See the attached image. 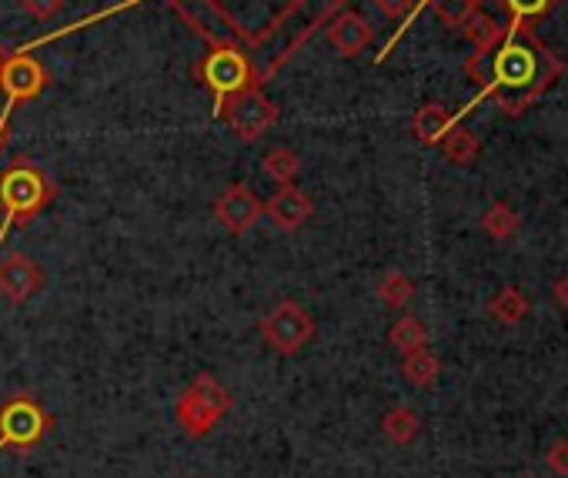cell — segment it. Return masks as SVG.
<instances>
[{
    "label": "cell",
    "mask_w": 568,
    "mask_h": 478,
    "mask_svg": "<svg viewBox=\"0 0 568 478\" xmlns=\"http://www.w3.org/2000/svg\"><path fill=\"white\" fill-rule=\"evenodd\" d=\"M545 465H548L555 475H568V438H558V441L548 448Z\"/></svg>",
    "instance_id": "27"
},
{
    "label": "cell",
    "mask_w": 568,
    "mask_h": 478,
    "mask_svg": "<svg viewBox=\"0 0 568 478\" xmlns=\"http://www.w3.org/2000/svg\"><path fill=\"white\" fill-rule=\"evenodd\" d=\"M551 295H555V302L568 312V275H561V278L551 285Z\"/></svg>",
    "instance_id": "28"
},
{
    "label": "cell",
    "mask_w": 568,
    "mask_h": 478,
    "mask_svg": "<svg viewBox=\"0 0 568 478\" xmlns=\"http://www.w3.org/2000/svg\"><path fill=\"white\" fill-rule=\"evenodd\" d=\"M525 478H535V475H525Z\"/></svg>",
    "instance_id": "30"
},
{
    "label": "cell",
    "mask_w": 568,
    "mask_h": 478,
    "mask_svg": "<svg viewBox=\"0 0 568 478\" xmlns=\"http://www.w3.org/2000/svg\"><path fill=\"white\" fill-rule=\"evenodd\" d=\"M511 24H535L538 18H545L548 11L558 8V0H501Z\"/></svg>",
    "instance_id": "24"
},
{
    "label": "cell",
    "mask_w": 568,
    "mask_h": 478,
    "mask_svg": "<svg viewBox=\"0 0 568 478\" xmlns=\"http://www.w3.org/2000/svg\"><path fill=\"white\" fill-rule=\"evenodd\" d=\"M48 81H51V78H48L44 64H41L38 58L24 54V51L0 61V94L8 98L11 108L41 98L44 88H48Z\"/></svg>",
    "instance_id": "8"
},
{
    "label": "cell",
    "mask_w": 568,
    "mask_h": 478,
    "mask_svg": "<svg viewBox=\"0 0 568 478\" xmlns=\"http://www.w3.org/2000/svg\"><path fill=\"white\" fill-rule=\"evenodd\" d=\"M41 288H44V268L31 255L11 252L8 258H0V295L11 305L31 302Z\"/></svg>",
    "instance_id": "9"
},
{
    "label": "cell",
    "mask_w": 568,
    "mask_h": 478,
    "mask_svg": "<svg viewBox=\"0 0 568 478\" xmlns=\"http://www.w3.org/2000/svg\"><path fill=\"white\" fill-rule=\"evenodd\" d=\"M214 217L227 234H244L264 217V204L257 194L244 184H231L217 201H214Z\"/></svg>",
    "instance_id": "10"
},
{
    "label": "cell",
    "mask_w": 568,
    "mask_h": 478,
    "mask_svg": "<svg viewBox=\"0 0 568 478\" xmlns=\"http://www.w3.org/2000/svg\"><path fill=\"white\" fill-rule=\"evenodd\" d=\"M438 368H442V365H438V355H435L428 345H422V348L402 355V375H405V382L415 385V388H432V385L438 382Z\"/></svg>",
    "instance_id": "16"
},
{
    "label": "cell",
    "mask_w": 568,
    "mask_h": 478,
    "mask_svg": "<svg viewBox=\"0 0 568 478\" xmlns=\"http://www.w3.org/2000/svg\"><path fill=\"white\" fill-rule=\"evenodd\" d=\"M438 148H442L445 161L455 164V167L475 164L478 154H481V141L475 138V131H468V128H462V124H455V128L438 141Z\"/></svg>",
    "instance_id": "15"
},
{
    "label": "cell",
    "mask_w": 568,
    "mask_h": 478,
    "mask_svg": "<svg viewBox=\"0 0 568 478\" xmlns=\"http://www.w3.org/2000/svg\"><path fill=\"white\" fill-rule=\"evenodd\" d=\"M234 408V398L231 391L207 372H201L178 398V425L184 428L187 438H207L211 428Z\"/></svg>",
    "instance_id": "3"
},
{
    "label": "cell",
    "mask_w": 568,
    "mask_h": 478,
    "mask_svg": "<svg viewBox=\"0 0 568 478\" xmlns=\"http://www.w3.org/2000/svg\"><path fill=\"white\" fill-rule=\"evenodd\" d=\"M481 231L491 237V242H508V237L518 231V214H515L505 201H495V204L481 214Z\"/></svg>",
    "instance_id": "21"
},
{
    "label": "cell",
    "mask_w": 568,
    "mask_h": 478,
    "mask_svg": "<svg viewBox=\"0 0 568 478\" xmlns=\"http://www.w3.org/2000/svg\"><path fill=\"white\" fill-rule=\"evenodd\" d=\"M197 78H201V84L211 91L214 111H221L224 101H231L234 94H241L244 88L254 84L251 61H247L237 48H217V51H211V54L197 64Z\"/></svg>",
    "instance_id": "5"
},
{
    "label": "cell",
    "mask_w": 568,
    "mask_h": 478,
    "mask_svg": "<svg viewBox=\"0 0 568 478\" xmlns=\"http://www.w3.org/2000/svg\"><path fill=\"white\" fill-rule=\"evenodd\" d=\"M261 171L277 184H295V177L302 174V157L292 148H271L261 157Z\"/></svg>",
    "instance_id": "19"
},
{
    "label": "cell",
    "mask_w": 568,
    "mask_h": 478,
    "mask_svg": "<svg viewBox=\"0 0 568 478\" xmlns=\"http://www.w3.org/2000/svg\"><path fill=\"white\" fill-rule=\"evenodd\" d=\"M375 38V28L358 14V11H345L328 24V44L342 54V58H358Z\"/></svg>",
    "instance_id": "12"
},
{
    "label": "cell",
    "mask_w": 568,
    "mask_h": 478,
    "mask_svg": "<svg viewBox=\"0 0 568 478\" xmlns=\"http://www.w3.org/2000/svg\"><path fill=\"white\" fill-rule=\"evenodd\" d=\"M428 4L445 28H462L471 18V11L481 8L478 0H428Z\"/></svg>",
    "instance_id": "23"
},
{
    "label": "cell",
    "mask_w": 568,
    "mask_h": 478,
    "mask_svg": "<svg viewBox=\"0 0 568 478\" xmlns=\"http://www.w3.org/2000/svg\"><path fill=\"white\" fill-rule=\"evenodd\" d=\"M58 197V187L48 181L41 167H34L28 157L11 161L0 171V211H4V224H0V237L8 227L31 224L51 201Z\"/></svg>",
    "instance_id": "2"
},
{
    "label": "cell",
    "mask_w": 568,
    "mask_h": 478,
    "mask_svg": "<svg viewBox=\"0 0 568 478\" xmlns=\"http://www.w3.org/2000/svg\"><path fill=\"white\" fill-rule=\"evenodd\" d=\"M425 4H428V0H418V11H422ZM478 4H488V0H478Z\"/></svg>",
    "instance_id": "29"
},
{
    "label": "cell",
    "mask_w": 568,
    "mask_h": 478,
    "mask_svg": "<svg viewBox=\"0 0 568 478\" xmlns=\"http://www.w3.org/2000/svg\"><path fill=\"white\" fill-rule=\"evenodd\" d=\"M378 298L388 305V308H405L412 298H415V282L402 272H388L382 282H378Z\"/></svg>",
    "instance_id": "22"
},
{
    "label": "cell",
    "mask_w": 568,
    "mask_h": 478,
    "mask_svg": "<svg viewBox=\"0 0 568 478\" xmlns=\"http://www.w3.org/2000/svg\"><path fill=\"white\" fill-rule=\"evenodd\" d=\"M565 71V61L548 51L531 24H508L501 44L488 54V78L478 98H488L501 114H525Z\"/></svg>",
    "instance_id": "1"
},
{
    "label": "cell",
    "mask_w": 568,
    "mask_h": 478,
    "mask_svg": "<svg viewBox=\"0 0 568 478\" xmlns=\"http://www.w3.org/2000/svg\"><path fill=\"white\" fill-rule=\"evenodd\" d=\"M61 8H64V0H21V11L38 21H51Z\"/></svg>",
    "instance_id": "26"
},
{
    "label": "cell",
    "mask_w": 568,
    "mask_h": 478,
    "mask_svg": "<svg viewBox=\"0 0 568 478\" xmlns=\"http://www.w3.org/2000/svg\"><path fill=\"white\" fill-rule=\"evenodd\" d=\"M257 332L264 338V345L277 355H295L302 352L312 338H315V318L292 298L277 302L261 322Z\"/></svg>",
    "instance_id": "4"
},
{
    "label": "cell",
    "mask_w": 568,
    "mask_h": 478,
    "mask_svg": "<svg viewBox=\"0 0 568 478\" xmlns=\"http://www.w3.org/2000/svg\"><path fill=\"white\" fill-rule=\"evenodd\" d=\"M51 428V415L34 395H14L0 408V448H34Z\"/></svg>",
    "instance_id": "7"
},
{
    "label": "cell",
    "mask_w": 568,
    "mask_h": 478,
    "mask_svg": "<svg viewBox=\"0 0 568 478\" xmlns=\"http://www.w3.org/2000/svg\"><path fill=\"white\" fill-rule=\"evenodd\" d=\"M382 431L395 441V445H412L422 431V421L418 415L408 408V405H395L382 415Z\"/></svg>",
    "instance_id": "17"
},
{
    "label": "cell",
    "mask_w": 568,
    "mask_h": 478,
    "mask_svg": "<svg viewBox=\"0 0 568 478\" xmlns=\"http://www.w3.org/2000/svg\"><path fill=\"white\" fill-rule=\"evenodd\" d=\"M264 214H267L281 231H298V227L315 214V204H312V197H308L302 187H295V184H281V187L267 197Z\"/></svg>",
    "instance_id": "11"
},
{
    "label": "cell",
    "mask_w": 568,
    "mask_h": 478,
    "mask_svg": "<svg viewBox=\"0 0 568 478\" xmlns=\"http://www.w3.org/2000/svg\"><path fill=\"white\" fill-rule=\"evenodd\" d=\"M375 8L388 21H408L412 14H418V0H375Z\"/></svg>",
    "instance_id": "25"
},
{
    "label": "cell",
    "mask_w": 568,
    "mask_h": 478,
    "mask_svg": "<svg viewBox=\"0 0 568 478\" xmlns=\"http://www.w3.org/2000/svg\"><path fill=\"white\" fill-rule=\"evenodd\" d=\"M388 342H392L395 352L405 355V352H415V348L428 345V328H425V322H418L415 315H402V318L392 325Z\"/></svg>",
    "instance_id": "20"
},
{
    "label": "cell",
    "mask_w": 568,
    "mask_h": 478,
    "mask_svg": "<svg viewBox=\"0 0 568 478\" xmlns=\"http://www.w3.org/2000/svg\"><path fill=\"white\" fill-rule=\"evenodd\" d=\"M455 128V114H448L442 104H422L412 118V131L422 144H438Z\"/></svg>",
    "instance_id": "14"
},
{
    "label": "cell",
    "mask_w": 568,
    "mask_h": 478,
    "mask_svg": "<svg viewBox=\"0 0 568 478\" xmlns=\"http://www.w3.org/2000/svg\"><path fill=\"white\" fill-rule=\"evenodd\" d=\"M528 298H525V292L521 288H515V285H508V288H501L491 302H488V315L495 318V322H501V325H518L525 315H528Z\"/></svg>",
    "instance_id": "18"
},
{
    "label": "cell",
    "mask_w": 568,
    "mask_h": 478,
    "mask_svg": "<svg viewBox=\"0 0 568 478\" xmlns=\"http://www.w3.org/2000/svg\"><path fill=\"white\" fill-rule=\"evenodd\" d=\"M214 118H221L237 141L251 144L271 131V124L277 121V108L271 104V98H264V91L257 84H251L241 94H234L231 101H224V108L214 111Z\"/></svg>",
    "instance_id": "6"
},
{
    "label": "cell",
    "mask_w": 568,
    "mask_h": 478,
    "mask_svg": "<svg viewBox=\"0 0 568 478\" xmlns=\"http://www.w3.org/2000/svg\"><path fill=\"white\" fill-rule=\"evenodd\" d=\"M462 34L471 41V48H475V51H481V54H491V51L501 44V38H505V28L498 24V18H495V14H488L485 8H478V11H471V18L462 24Z\"/></svg>",
    "instance_id": "13"
},
{
    "label": "cell",
    "mask_w": 568,
    "mask_h": 478,
    "mask_svg": "<svg viewBox=\"0 0 568 478\" xmlns=\"http://www.w3.org/2000/svg\"><path fill=\"white\" fill-rule=\"evenodd\" d=\"M0 61H4V58H0Z\"/></svg>",
    "instance_id": "31"
}]
</instances>
